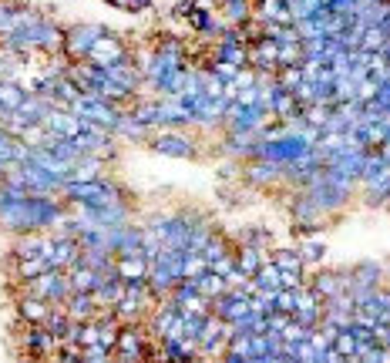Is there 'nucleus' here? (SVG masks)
<instances>
[{
	"mask_svg": "<svg viewBox=\"0 0 390 363\" xmlns=\"http://www.w3.org/2000/svg\"><path fill=\"white\" fill-rule=\"evenodd\" d=\"M104 34H108V31H104L101 24H71V27L64 31V54L71 61H88L91 47H95Z\"/></svg>",
	"mask_w": 390,
	"mask_h": 363,
	"instance_id": "obj_1",
	"label": "nucleus"
},
{
	"mask_svg": "<svg viewBox=\"0 0 390 363\" xmlns=\"http://www.w3.org/2000/svg\"><path fill=\"white\" fill-rule=\"evenodd\" d=\"M125 58H128V51H125L121 38H115V34H104V38L91 47L88 64H95V68H104V71H108L111 64H118V61H125Z\"/></svg>",
	"mask_w": 390,
	"mask_h": 363,
	"instance_id": "obj_2",
	"label": "nucleus"
},
{
	"mask_svg": "<svg viewBox=\"0 0 390 363\" xmlns=\"http://www.w3.org/2000/svg\"><path fill=\"white\" fill-rule=\"evenodd\" d=\"M20 346H24V353H31V357H47V353L61 350V340L51 337L44 326H27L24 337H20Z\"/></svg>",
	"mask_w": 390,
	"mask_h": 363,
	"instance_id": "obj_3",
	"label": "nucleus"
},
{
	"mask_svg": "<svg viewBox=\"0 0 390 363\" xmlns=\"http://www.w3.org/2000/svg\"><path fill=\"white\" fill-rule=\"evenodd\" d=\"M152 148L158 155H172V158H195L198 148H195L192 141L185 138V134H176V132H162L152 138Z\"/></svg>",
	"mask_w": 390,
	"mask_h": 363,
	"instance_id": "obj_4",
	"label": "nucleus"
},
{
	"mask_svg": "<svg viewBox=\"0 0 390 363\" xmlns=\"http://www.w3.org/2000/svg\"><path fill=\"white\" fill-rule=\"evenodd\" d=\"M115 269H118V276H121L125 283H138V279H145V283H148V272H152V259H148L145 252L118 256V259H115Z\"/></svg>",
	"mask_w": 390,
	"mask_h": 363,
	"instance_id": "obj_5",
	"label": "nucleus"
},
{
	"mask_svg": "<svg viewBox=\"0 0 390 363\" xmlns=\"http://www.w3.org/2000/svg\"><path fill=\"white\" fill-rule=\"evenodd\" d=\"M141 239H145V232H141V229H128V226L108 229V249H111L115 256H132V252H141Z\"/></svg>",
	"mask_w": 390,
	"mask_h": 363,
	"instance_id": "obj_6",
	"label": "nucleus"
},
{
	"mask_svg": "<svg viewBox=\"0 0 390 363\" xmlns=\"http://www.w3.org/2000/svg\"><path fill=\"white\" fill-rule=\"evenodd\" d=\"M125 300V279L118 276V272H111V276H104L101 279V286L95 289V303L98 309H115L118 303Z\"/></svg>",
	"mask_w": 390,
	"mask_h": 363,
	"instance_id": "obj_7",
	"label": "nucleus"
},
{
	"mask_svg": "<svg viewBox=\"0 0 390 363\" xmlns=\"http://www.w3.org/2000/svg\"><path fill=\"white\" fill-rule=\"evenodd\" d=\"M54 306L47 300H38V296H17V316L27 326H44V320L51 316Z\"/></svg>",
	"mask_w": 390,
	"mask_h": 363,
	"instance_id": "obj_8",
	"label": "nucleus"
},
{
	"mask_svg": "<svg viewBox=\"0 0 390 363\" xmlns=\"http://www.w3.org/2000/svg\"><path fill=\"white\" fill-rule=\"evenodd\" d=\"M64 309H68V316H71L75 323H88V320H95L98 316L95 293H71V300L64 303Z\"/></svg>",
	"mask_w": 390,
	"mask_h": 363,
	"instance_id": "obj_9",
	"label": "nucleus"
},
{
	"mask_svg": "<svg viewBox=\"0 0 390 363\" xmlns=\"http://www.w3.org/2000/svg\"><path fill=\"white\" fill-rule=\"evenodd\" d=\"M68 272V279H71V289L75 293H95L98 286H101V272H95L91 266H84V263H75L71 269H64Z\"/></svg>",
	"mask_w": 390,
	"mask_h": 363,
	"instance_id": "obj_10",
	"label": "nucleus"
},
{
	"mask_svg": "<svg viewBox=\"0 0 390 363\" xmlns=\"http://www.w3.org/2000/svg\"><path fill=\"white\" fill-rule=\"evenodd\" d=\"M263 263H266L263 249H253V246H239L235 249V269H239V272H246L249 279L263 269Z\"/></svg>",
	"mask_w": 390,
	"mask_h": 363,
	"instance_id": "obj_11",
	"label": "nucleus"
},
{
	"mask_svg": "<svg viewBox=\"0 0 390 363\" xmlns=\"http://www.w3.org/2000/svg\"><path fill=\"white\" fill-rule=\"evenodd\" d=\"M279 175H283V165H273V162H256V165L246 169V182H249V185H273Z\"/></svg>",
	"mask_w": 390,
	"mask_h": 363,
	"instance_id": "obj_12",
	"label": "nucleus"
},
{
	"mask_svg": "<svg viewBox=\"0 0 390 363\" xmlns=\"http://www.w3.org/2000/svg\"><path fill=\"white\" fill-rule=\"evenodd\" d=\"M40 249H44V235H34V232H20L14 249H10V256L14 259H31V256H40Z\"/></svg>",
	"mask_w": 390,
	"mask_h": 363,
	"instance_id": "obj_13",
	"label": "nucleus"
},
{
	"mask_svg": "<svg viewBox=\"0 0 390 363\" xmlns=\"http://www.w3.org/2000/svg\"><path fill=\"white\" fill-rule=\"evenodd\" d=\"M195 289H198V293H202L205 300H219L222 293H229L226 279H222L219 272H212V269H209V272H202V276L195 279Z\"/></svg>",
	"mask_w": 390,
	"mask_h": 363,
	"instance_id": "obj_14",
	"label": "nucleus"
},
{
	"mask_svg": "<svg viewBox=\"0 0 390 363\" xmlns=\"http://www.w3.org/2000/svg\"><path fill=\"white\" fill-rule=\"evenodd\" d=\"M270 263H276V269H283V272H303V266H306L299 249H273Z\"/></svg>",
	"mask_w": 390,
	"mask_h": 363,
	"instance_id": "obj_15",
	"label": "nucleus"
},
{
	"mask_svg": "<svg viewBox=\"0 0 390 363\" xmlns=\"http://www.w3.org/2000/svg\"><path fill=\"white\" fill-rule=\"evenodd\" d=\"M202 272H209V259H205L202 252L185 249V252H182V279H198Z\"/></svg>",
	"mask_w": 390,
	"mask_h": 363,
	"instance_id": "obj_16",
	"label": "nucleus"
},
{
	"mask_svg": "<svg viewBox=\"0 0 390 363\" xmlns=\"http://www.w3.org/2000/svg\"><path fill=\"white\" fill-rule=\"evenodd\" d=\"M253 279L263 293H279V289H283V283H279V269H276V263H270V259L263 263V269L256 272Z\"/></svg>",
	"mask_w": 390,
	"mask_h": 363,
	"instance_id": "obj_17",
	"label": "nucleus"
},
{
	"mask_svg": "<svg viewBox=\"0 0 390 363\" xmlns=\"http://www.w3.org/2000/svg\"><path fill=\"white\" fill-rule=\"evenodd\" d=\"M51 269V263L44 259V256H31V259H17V279L24 283V279H38V276H44Z\"/></svg>",
	"mask_w": 390,
	"mask_h": 363,
	"instance_id": "obj_18",
	"label": "nucleus"
},
{
	"mask_svg": "<svg viewBox=\"0 0 390 363\" xmlns=\"http://www.w3.org/2000/svg\"><path fill=\"white\" fill-rule=\"evenodd\" d=\"M316 215H320V206L313 202V195H296V202H292V219L296 222H316Z\"/></svg>",
	"mask_w": 390,
	"mask_h": 363,
	"instance_id": "obj_19",
	"label": "nucleus"
},
{
	"mask_svg": "<svg viewBox=\"0 0 390 363\" xmlns=\"http://www.w3.org/2000/svg\"><path fill=\"white\" fill-rule=\"evenodd\" d=\"M202 256H205V259H209V266H212V263H219V259L233 256V246H229L222 235H212V239H209V246L202 249Z\"/></svg>",
	"mask_w": 390,
	"mask_h": 363,
	"instance_id": "obj_20",
	"label": "nucleus"
},
{
	"mask_svg": "<svg viewBox=\"0 0 390 363\" xmlns=\"http://www.w3.org/2000/svg\"><path fill=\"white\" fill-rule=\"evenodd\" d=\"M273 239H270V232L266 229H242V239H239V246H253V249H263L270 246Z\"/></svg>",
	"mask_w": 390,
	"mask_h": 363,
	"instance_id": "obj_21",
	"label": "nucleus"
},
{
	"mask_svg": "<svg viewBox=\"0 0 390 363\" xmlns=\"http://www.w3.org/2000/svg\"><path fill=\"white\" fill-rule=\"evenodd\" d=\"M299 256H303V263H323V256H327V246H323V242H306V239H303V246H299Z\"/></svg>",
	"mask_w": 390,
	"mask_h": 363,
	"instance_id": "obj_22",
	"label": "nucleus"
},
{
	"mask_svg": "<svg viewBox=\"0 0 390 363\" xmlns=\"http://www.w3.org/2000/svg\"><path fill=\"white\" fill-rule=\"evenodd\" d=\"M222 10H226V17L235 20L239 27H242V24L249 20V14H253V7H249V3H222Z\"/></svg>",
	"mask_w": 390,
	"mask_h": 363,
	"instance_id": "obj_23",
	"label": "nucleus"
},
{
	"mask_svg": "<svg viewBox=\"0 0 390 363\" xmlns=\"http://www.w3.org/2000/svg\"><path fill=\"white\" fill-rule=\"evenodd\" d=\"M276 309H279V313H296V293H292V289H279V293H276Z\"/></svg>",
	"mask_w": 390,
	"mask_h": 363,
	"instance_id": "obj_24",
	"label": "nucleus"
},
{
	"mask_svg": "<svg viewBox=\"0 0 390 363\" xmlns=\"http://www.w3.org/2000/svg\"><path fill=\"white\" fill-rule=\"evenodd\" d=\"M155 0H128V10H141V7H152Z\"/></svg>",
	"mask_w": 390,
	"mask_h": 363,
	"instance_id": "obj_25",
	"label": "nucleus"
},
{
	"mask_svg": "<svg viewBox=\"0 0 390 363\" xmlns=\"http://www.w3.org/2000/svg\"><path fill=\"white\" fill-rule=\"evenodd\" d=\"M58 363H81V357H68V353H61Z\"/></svg>",
	"mask_w": 390,
	"mask_h": 363,
	"instance_id": "obj_26",
	"label": "nucleus"
},
{
	"mask_svg": "<svg viewBox=\"0 0 390 363\" xmlns=\"http://www.w3.org/2000/svg\"><path fill=\"white\" fill-rule=\"evenodd\" d=\"M286 3H296V0H286Z\"/></svg>",
	"mask_w": 390,
	"mask_h": 363,
	"instance_id": "obj_27",
	"label": "nucleus"
}]
</instances>
